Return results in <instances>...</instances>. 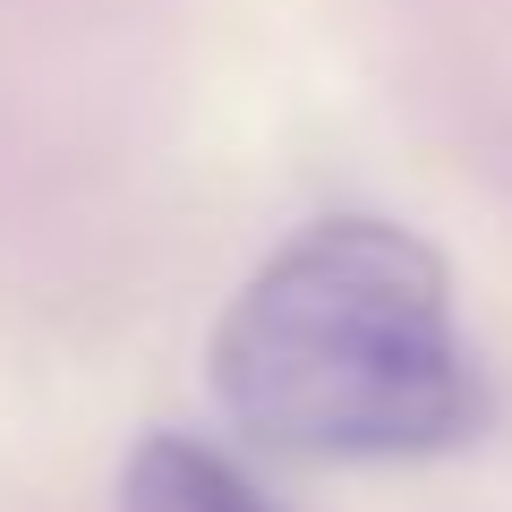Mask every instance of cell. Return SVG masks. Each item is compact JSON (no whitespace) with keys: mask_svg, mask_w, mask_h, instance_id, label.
Masks as SVG:
<instances>
[{"mask_svg":"<svg viewBox=\"0 0 512 512\" xmlns=\"http://www.w3.org/2000/svg\"><path fill=\"white\" fill-rule=\"evenodd\" d=\"M214 402L282 461H436L495 427V376L419 231L325 214L222 308Z\"/></svg>","mask_w":512,"mask_h":512,"instance_id":"obj_1","label":"cell"},{"mask_svg":"<svg viewBox=\"0 0 512 512\" xmlns=\"http://www.w3.org/2000/svg\"><path fill=\"white\" fill-rule=\"evenodd\" d=\"M120 512H274L231 453L197 436H146L120 470Z\"/></svg>","mask_w":512,"mask_h":512,"instance_id":"obj_2","label":"cell"}]
</instances>
